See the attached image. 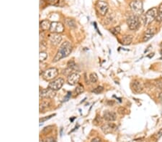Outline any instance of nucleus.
I'll use <instances>...</instances> for the list:
<instances>
[{"instance_id":"a211bd4d","label":"nucleus","mask_w":162,"mask_h":142,"mask_svg":"<svg viewBox=\"0 0 162 142\" xmlns=\"http://www.w3.org/2000/svg\"><path fill=\"white\" fill-rule=\"evenodd\" d=\"M51 22L49 20H43L40 22V28L43 31H46V30H50Z\"/></svg>"},{"instance_id":"58836bf2","label":"nucleus","mask_w":162,"mask_h":142,"mask_svg":"<svg viewBox=\"0 0 162 142\" xmlns=\"http://www.w3.org/2000/svg\"><path fill=\"white\" fill-rule=\"evenodd\" d=\"M138 142H144V141H139Z\"/></svg>"},{"instance_id":"20e7f679","label":"nucleus","mask_w":162,"mask_h":142,"mask_svg":"<svg viewBox=\"0 0 162 142\" xmlns=\"http://www.w3.org/2000/svg\"><path fill=\"white\" fill-rule=\"evenodd\" d=\"M127 25H128L129 29L131 30H137L140 27V20L139 17L135 15H130L128 19H127Z\"/></svg>"},{"instance_id":"aec40b11","label":"nucleus","mask_w":162,"mask_h":142,"mask_svg":"<svg viewBox=\"0 0 162 142\" xmlns=\"http://www.w3.org/2000/svg\"><path fill=\"white\" fill-rule=\"evenodd\" d=\"M156 20L159 23H161L162 22V4L158 8V14L157 17L156 18Z\"/></svg>"},{"instance_id":"72a5a7b5","label":"nucleus","mask_w":162,"mask_h":142,"mask_svg":"<svg viewBox=\"0 0 162 142\" xmlns=\"http://www.w3.org/2000/svg\"><path fill=\"white\" fill-rule=\"evenodd\" d=\"M118 113H120V114H125V113H126L127 110L125 108H123V107H120V108H118Z\"/></svg>"},{"instance_id":"4be33fe9","label":"nucleus","mask_w":162,"mask_h":142,"mask_svg":"<svg viewBox=\"0 0 162 142\" xmlns=\"http://www.w3.org/2000/svg\"><path fill=\"white\" fill-rule=\"evenodd\" d=\"M110 32H111L113 35L117 36L120 32V26H117V27H112V29L110 30Z\"/></svg>"},{"instance_id":"7c9ffc66","label":"nucleus","mask_w":162,"mask_h":142,"mask_svg":"<svg viewBox=\"0 0 162 142\" xmlns=\"http://www.w3.org/2000/svg\"><path fill=\"white\" fill-rule=\"evenodd\" d=\"M71 70H71V68H66V70H63V74L65 75V76H69L71 73H71Z\"/></svg>"},{"instance_id":"412c9836","label":"nucleus","mask_w":162,"mask_h":142,"mask_svg":"<svg viewBox=\"0 0 162 142\" xmlns=\"http://www.w3.org/2000/svg\"><path fill=\"white\" fill-rule=\"evenodd\" d=\"M98 80V76L95 73H92L89 75V81L92 83H96Z\"/></svg>"},{"instance_id":"423d86ee","label":"nucleus","mask_w":162,"mask_h":142,"mask_svg":"<svg viewBox=\"0 0 162 142\" xmlns=\"http://www.w3.org/2000/svg\"><path fill=\"white\" fill-rule=\"evenodd\" d=\"M64 84V80L62 78H56L53 80L48 85V88L55 91L60 90Z\"/></svg>"},{"instance_id":"0eeeda50","label":"nucleus","mask_w":162,"mask_h":142,"mask_svg":"<svg viewBox=\"0 0 162 142\" xmlns=\"http://www.w3.org/2000/svg\"><path fill=\"white\" fill-rule=\"evenodd\" d=\"M96 9H97V12L99 13L100 15L104 16L107 13L108 9H109V7H108L107 3L105 2L99 1L96 4Z\"/></svg>"},{"instance_id":"6ab92c4d","label":"nucleus","mask_w":162,"mask_h":142,"mask_svg":"<svg viewBox=\"0 0 162 142\" xmlns=\"http://www.w3.org/2000/svg\"><path fill=\"white\" fill-rule=\"evenodd\" d=\"M64 22L66 25H67L69 28H71V29L77 27V23L72 19H66L64 20Z\"/></svg>"},{"instance_id":"cd10ccee","label":"nucleus","mask_w":162,"mask_h":142,"mask_svg":"<svg viewBox=\"0 0 162 142\" xmlns=\"http://www.w3.org/2000/svg\"><path fill=\"white\" fill-rule=\"evenodd\" d=\"M46 2L49 4V5L56 6L59 4V2H60V0H46Z\"/></svg>"},{"instance_id":"c756f323","label":"nucleus","mask_w":162,"mask_h":142,"mask_svg":"<svg viewBox=\"0 0 162 142\" xmlns=\"http://www.w3.org/2000/svg\"><path fill=\"white\" fill-rule=\"evenodd\" d=\"M54 115H56V114H52V115H48V116H46L45 118H42V119H40V123H43V122H44V121H46L47 120H48V119H51V118H52L53 116H54Z\"/></svg>"},{"instance_id":"5701e85b","label":"nucleus","mask_w":162,"mask_h":142,"mask_svg":"<svg viewBox=\"0 0 162 142\" xmlns=\"http://www.w3.org/2000/svg\"><path fill=\"white\" fill-rule=\"evenodd\" d=\"M114 20V15H108L107 17H106V19L104 20V23L106 25H110V24L112 23Z\"/></svg>"},{"instance_id":"e433bc0d","label":"nucleus","mask_w":162,"mask_h":142,"mask_svg":"<svg viewBox=\"0 0 162 142\" xmlns=\"http://www.w3.org/2000/svg\"><path fill=\"white\" fill-rule=\"evenodd\" d=\"M157 137H158V138L162 137V129L161 130H159V132H158Z\"/></svg>"},{"instance_id":"ea45409f","label":"nucleus","mask_w":162,"mask_h":142,"mask_svg":"<svg viewBox=\"0 0 162 142\" xmlns=\"http://www.w3.org/2000/svg\"><path fill=\"white\" fill-rule=\"evenodd\" d=\"M40 142H43V141H40Z\"/></svg>"},{"instance_id":"7ed1b4c3","label":"nucleus","mask_w":162,"mask_h":142,"mask_svg":"<svg viewBox=\"0 0 162 142\" xmlns=\"http://www.w3.org/2000/svg\"><path fill=\"white\" fill-rule=\"evenodd\" d=\"M130 7L132 10L133 15L136 16L142 15L143 12V2L141 0H133L130 3Z\"/></svg>"},{"instance_id":"4c0bfd02","label":"nucleus","mask_w":162,"mask_h":142,"mask_svg":"<svg viewBox=\"0 0 162 142\" xmlns=\"http://www.w3.org/2000/svg\"><path fill=\"white\" fill-rule=\"evenodd\" d=\"M161 50H160V54H161V58H162V43L161 44Z\"/></svg>"},{"instance_id":"bb28decb","label":"nucleus","mask_w":162,"mask_h":142,"mask_svg":"<svg viewBox=\"0 0 162 142\" xmlns=\"http://www.w3.org/2000/svg\"><path fill=\"white\" fill-rule=\"evenodd\" d=\"M103 91H104L103 87L97 86V88H95L94 89H93V90H92V93H95V94H100V93H101Z\"/></svg>"},{"instance_id":"39448f33","label":"nucleus","mask_w":162,"mask_h":142,"mask_svg":"<svg viewBox=\"0 0 162 142\" xmlns=\"http://www.w3.org/2000/svg\"><path fill=\"white\" fill-rule=\"evenodd\" d=\"M58 69L56 68H51L47 69L46 71H44V73H43V78L44 80L47 81L53 80L58 76Z\"/></svg>"},{"instance_id":"f3484780","label":"nucleus","mask_w":162,"mask_h":142,"mask_svg":"<svg viewBox=\"0 0 162 142\" xmlns=\"http://www.w3.org/2000/svg\"><path fill=\"white\" fill-rule=\"evenodd\" d=\"M133 40V36L131 34H127V35H124L123 37L121 38L120 40V42L122 45H129L132 43Z\"/></svg>"},{"instance_id":"4468645a","label":"nucleus","mask_w":162,"mask_h":142,"mask_svg":"<svg viewBox=\"0 0 162 142\" xmlns=\"http://www.w3.org/2000/svg\"><path fill=\"white\" fill-rule=\"evenodd\" d=\"M131 88L133 92L136 93H141L143 91V86L139 80H134L131 84Z\"/></svg>"},{"instance_id":"b1692460","label":"nucleus","mask_w":162,"mask_h":142,"mask_svg":"<svg viewBox=\"0 0 162 142\" xmlns=\"http://www.w3.org/2000/svg\"><path fill=\"white\" fill-rule=\"evenodd\" d=\"M84 91H85L84 86H82V85L79 84L75 89V93H77V95H79V94H81V93H82L84 92Z\"/></svg>"},{"instance_id":"f03ea898","label":"nucleus","mask_w":162,"mask_h":142,"mask_svg":"<svg viewBox=\"0 0 162 142\" xmlns=\"http://www.w3.org/2000/svg\"><path fill=\"white\" fill-rule=\"evenodd\" d=\"M158 14V9L156 7L151 8V9H149L148 11L144 14L143 16V25L145 26H147L152 22L153 20H156V18L157 17Z\"/></svg>"},{"instance_id":"2eb2a0df","label":"nucleus","mask_w":162,"mask_h":142,"mask_svg":"<svg viewBox=\"0 0 162 142\" xmlns=\"http://www.w3.org/2000/svg\"><path fill=\"white\" fill-rule=\"evenodd\" d=\"M104 119L107 121H115L117 119V114L113 111H106L104 112L103 114Z\"/></svg>"},{"instance_id":"f257e3e1","label":"nucleus","mask_w":162,"mask_h":142,"mask_svg":"<svg viewBox=\"0 0 162 142\" xmlns=\"http://www.w3.org/2000/svg\"><path fill=\"white\" fill-rule=\"evenodd\" d=\"M71 51H72V45H71V42L68 41L63 42L61 44V46L59 47V49L58 52H57L56 56L53 58V62H56L61 60V59L66 58L71 54Z\"/></svg>"},{"instance_id":"1a4fd4ad","label":"nucleus","mask_w":162,"mask_h":142,"mask_svg":"<svg viewBox=\"0 0 162 142\" xmlns=\"http://www.w3.org/2000/svg\"><path fill=\"white\" fill-rule=\"evenodd\" d=\"M156 28L154 26H151L149 27L148 29L145 30L144 34L143 36V42H147L149 40H151L153 36L155 35V34L156 33Z\"/></svg>"},{"instance_id":"9d476101","label":"nucleus","mask_w":162,"mask_h":142,"mask_svg":"<svg viewBox=\"0 0 162 142\" xmlns=\"http://www.w3.org/2000/svg\"><path fill=\"white\" fill-rule=\"evenodd\" d=\"M50 31L51 33L60 34L64 31V26H63L61 22H51Z\"/></svg>"},{"instance_id":"9b49d317","label":"nucleus","mask_w":162,"mask_h":142,"mask_svg":"<svg viewBox=\"0 0 162 142\" xmlns=\"http://www.w3.org/2000/svg\"><path fill=\"white\" fill-rule=\"evenodd\" d=\"M118 129V126L112 123H108L106 124L102 125L101 126V130L104 134H110L115 132Z\"/></svg>"},{"instance_id":"c85d7f7f","label":"nucleus","mask_w":162,"mask_h":142,"mask_svg":"<svg viewBox=\"0 0 162 142\" xmlns=\"http://www.w3.org/2000/svg\"><path fill=\"white\" fill-rule=\"evenodd\" d=\"M156 87L157 88H159V90L162 91V80H158L156 81V83H154Z\"/></svg>"},{"instance_id":"f8f14e48","label":"nucleus","mask_w":162,"mask_h":142,"mask_svg":"<svg viewBox=\"0 0 162 142\" xmlns=\"http://www.w3.org/2000/svg\"><path fill=\"white\" fill-rule=\"evenodd\" d=\"M48 40L52 45L57 46L60 44L61 40H62V37L59 34L51 33L48 35Z\"/></svg>"},{"instance_id":"ddd939ff","label":"nucleus","mask_w":162,"mask_h":142,"mask_svg":"<svg viewBox=\"0 0 162 142\" xmlns=\"http://www.w3.org/2000/svg\"><path fill=\"white\" fill-rule=\"evenodd\" d=\"M80 79V76L79 73H72L68 76V78H67V82H68V84L70 85V86H75L79 83V81Z\"/></svg>"},{"instance_id":"473e14b6","label":"nucleus","mask_w":162,"mask_h":142,"mask_svg":"<svg viewBox=\"0 0 162 142\" xmlns=\"http://www.w3.org/2000/svg\"><path fill=\"white\" fill-rule=\"evenodd\" d=\"M101 122H102V121H101V118H100V116H97L94 121V123L97 126L99 125V123H100Z\"/></svg>"},{"instance_id":"2f4dec72","label":"nucleus","mask_w":162,"mask_h":142,"mask_svg":"<svg viewBox=\"0 0 162 142\" xmlns=\"http://www.w3.org/2000/svg\"><path fill=\"white\" fill-rule=\"evenodd\" d=\"M52 128H53L52 126H48L45 127L43 130V132L44 133H48L49 131H51V130H52Z\"/></svg>"},{"instance_id":"c9c22d12","label":"nucleus","mask_w":162,"mask_h":142,"mask_svg":"<svg viewBox=\"0 0 162 142\" xmlns=\"http://www.w3.org/2000/svg\"><path fill=\"white\" fill-rule=\"evenodd\" d=\"M91 142H102L101 141V139H100V138H94L92 140Z\"/></svg>"},{"instance_id":"dca6fc26","label":"nucleus","mask_w":162,"mask_h":142,"mask_svg":"<svg viewBox=\"0 0 162 142\" xmlns=\"http://www.w3.org/2000/svg\"><path fill=\"white\" fill-rule=\"evenodd\" d=\"M51 106V102L49 100H44L40 103V106H39V109H40V113H44L49 109V108Z\"/></svg>"},{"instance_id":"6e6552de","label":"nucleus","mask_w":162,"mask_h":142,"mask_svg":"<svg viewBox=\"0 0 162 142\" xmlns=\"http://www.w3.org/2000/svg\"><path fill=\"white\" fill-rule=\"evenodd\" d=\"M56 91L51 90L50 88L46 89H40V98H46V99H52L56 96Z\"/></svg>"},{"instance_id":"393cba45","label":"nucleus","mask_w":162,"mask_h":142,"mask_svg":"<svg viewBox=\"0 0 162 142\" xmlns=\"http://www.w3.org/2000/svg\"><path fill=\"white\" fill-rule=\"evenodd\" d=\"M67 66H68V68H71V70H77V64L75 63V62L73 60H69L67 63Z\"/></svg>"},{"instance_id":"f704fd0d","label":"nucleus","mask_w":162,"mask_h":142,"mask_svg":"<svg viewBox=\"0 0 162 142\" xmlns=\"http://www.w3.org/2000/svg\"><path fill=\"white\" fill-rule=\"evenodd\" d=\"M43 142H56V141L54 138L50 137H47L46 139L44 140Z\"/></svg>"},{"instance_id":"a878e982","label":"nucleus","mask_w":162,"mask_h":142,"mask_svg":"<svg viewBox=\"0 0 162 142\" xmlns=\"http://www.w3.org/2000/svg\"><path fill=\"white\" fill-rule=\"evenodd\" d=\"M47 58H48V54H47L46 52H40V54H39L40 62L44 61L45 60H46Z\"/></svg>"}]
</instances>
